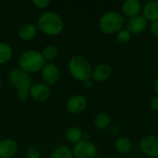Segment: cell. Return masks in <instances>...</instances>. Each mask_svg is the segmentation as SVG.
<instances>
[{"label":"cell","mask_w":158,"mask_h":158,"mask_svg":"<svg viewBox=\"0 0 158 158\" xmlns=\"http://www.w3.org/2000/svg\"><path fill=\"white\" fill-rule=\"evenodd\" d=\"M37 26L33 23H24L22 24L18 31L19 37L23 41H31L32 40L37 34Z\"/></svg>","instance_id":"9a60e30c"},{"label":"cell","mask_w":158,"mask_h":158,"mask_svg":"<svg viewBox=\"0 0 158 158\" xmlns=\"http://www.w3.org/2000/svg\"><path fill=\"white\" fill-rule=\"evenodd\" d=\"M43 56L44 57L45 61H53L54 59H56L58 56V49L56 45L54 44H47L45 45L43 50L41 51Z\"/></svg>","instance_id":"44dd1931"},{"label":"cell","mask_w":158,"mask_h":158,"mask_svg":"<svg viewBox=\"0 0 158 158\" xmlns=\"http://www.w3.org/2000/svg\"><path fill=\"white\" fill-rule=\"evenodd\" d=\"M150 106L151 108L156 111V112H158V96H155L152 100H151V103H150Z\"/></svg>","instance_id":"83f0119b"},{"label":"cell","mask_w":158,"mask_h":158,"mask_svg":"<svg viewBox=\"0 0 158 158\" xmlns=\"http://www.w3.org/2000/svg\"><path fill=\"white\" fill-rule=\"evenodd\" d=\"M150 31H151V33L155 37L158 38V20L151 23V25H150Z\"/></svg>","instance_id":"4316f807"},{"label":"cell","mask_w":158,"mask_h":158,"mask_svg":"<svg viewBox=\"0 0 158 158\" xmlns=\"http://www.w3.org/2000/svg\"><path fill=\"white\" fill-rule=\"evenodd\" d=\"M46 61L40 51L29 49L22 52L18 58L19 69L31 74L41 71Z\"/></svg>","instance_id":"7a4b0ae2"},{"label":"cell","mask_w":158,"mask_h":158,"mask_svg":"<svg viewBox=\"0 0 158 158\" xmlns=\"http://www.w3.org/2000/svg\"><path fill=\"white\" fill-rule=\"evenodd\" d=\"M19 146L15 140L6 138L0 140V158L14 157L18 152Z\"/></svg>","instance_id":"8fae6325"},{"label":"cell","mask_w":158,"mask_h":158,"mask_svg":"<svg viewBox=\"0 0 158 158\" xmlns=\"http://www.w3.org/2000/svg\"><path fill=\"white\" fill-rule=\"evenodd\" d=\"M125 19L123 15L115 10H110L104 13L99 19L100 30L106 34H117L123 29Z\"/></svg>","instance_id":"277c9868"},{"label":"cell","mask_w":158,"mask_h":158,"mask_svg":"<svg viewBox=\"0 0 158 158\" xmlns=\"http://www.w3.org/2000/svg\"><path fill=\"white\" fill-rule=\"evenodd\" d=\"M131 158H135V157H131Z\"/></svg>","instance_id":"d6a6232c"},{"label":"cell","mask_w":158,"mask_h":158,"mask_svg":"<svg viewBox=\"0 0 158 158\" xmlns=\"http://www.w3.org/2000/svg\"><path fill=\"white\" fill-rule=\"evenodd\" d=\"M142 9V5L138 0H126L122 4V13L124 16L131 19L140 15V11Z\"/></svg>","instance_id":"5bb4252c"},{"label":"cell","mask_w":158,"mask_h":158,"mask_svg":"<svg viewBox=\"0 0 158 158\" xmlns=\"http://www.w3.org/2000/svg\"><path fill=\"white\" fill-rule=\"evenodd\" d=\"M13 56V49L11 45L6 42H0V64L8 62Z\"/></svg>","instance_id":"ffe728a7"},{"label":"cell","mask_w":158,"mask_h":158,"mask_svg":"<svg viewBox=\"0 0 158 158\" xmlns=\"http://www.w3.org/2000/svg\"><path fill=\"white\" fill-rule=\"evenodd\" d=\"M111 130H112V131L114 132V134H118V131H119V129L118 128V126H113L112 128H111Z\"/></svg>","instance_id":"f546056e"},{"label":"cell","mask_w":158,"mask_h":158,"mask_svg":"<svg viewBox=\"0 0 158 158\" xmlns=\"http://www.w3.org/2000/svg\"><path fill=\"white\" fill-rule=\"evenodd\" d=\"M32 4L39 9H45L50 6L51 1L50 0H33Z\"/></svg>","instance_id":"d4e9b609"},{"label":"cell","mask_w":158,"mask_h":158,"mask_svg":"<svg viewBox=\"0 0 158 158\" xmlns=\"http://www.w3.org/2000/svg\"><path fill=\"white\" fill-rule=\"evenodd\" d=\"M147 20L143 15H138L130 19L127 22V30L131 34H140L146 30Z\"/></svg>","instance_id":"4fadbf2b"},{"label":"cell","mask_w":158,"mask_h":158,"mask_svg":"<svg viewBox=\"0 0 158 158\" xmlns=\"http://www.w3.org/2000/svg\"><path fill=\"white\" fill-rule=\"evenodd\" d=\"M141 151L149 158H158V136L146 135L140 141Z\"/></svg>","instance_id":"52a82bcc"},{"label":"cell","mask_w":158,"mask_h":158,"mask_svg":"<svg viewBox=\"0 0 158 158\" xmlns=\"http://www.w3.org/2000/svg\"><path fill=\"white\" fill-rule=\"evenodd\" d=\"M65 27L62 17L56 11L47 10L42 13L37 21V29L47 35L60 34Z\"/></svg>","instance_id":"6da1fadb"},{"label":"cell","mask_w":158,"mask_h":158,"mask_svg":"<svg viewBox=\"0 0 158 158\" xmlns=\"http://www.w3.org/2000/svg\"><path fill=\"white\" fill-rule=\"evenodd\" d=\"M17 97L20 101H26L29 99L30 96V90L27 89H22V90H18L17 91Z\"/></svg>","instance_id":"484cf974"},{"label":"cell","mask_w":158,"mask_h":158,"mask_svg":"<svg viewBox=\"0 0 158 158\" xmlns=\"http://www.w3.org/2000/svg\"><path fill=\"white\" fill-rule=\"evenodd\" d=\"M113 73L112 67L107 63H102L97 65L92 72V78L97 82H104L107 81Z\"/></svg>","instance_id":"7c38bea8"},{"label":"cell","mask_w":158,"mask_h":158,"mask_svg":"<svg viewBox=\"0 0 158 158\" xmlns=\"http://www.w3.org/2000/svg\"><path fill=\"white\" fill-rule=\"evenodd\" d=\"M82 136H83L82 131L76 126H70L65 131L66 140L73 144H76L79 142H81L82 140Z\"/></svg>","instance_id":"e0dca14e"},{"label":"cell","mask_w":158,"mask_h":158,"mask_svg":"<svg viewBox=\"0 0 158 158\" xmlns=\"http://www.w3.org/2000/svg\"><path fill=\"white\" fill-rule=\"evenodd\" d=\"M153 88H154V91L156 93V94L158 96V78H156L154 81V84H153Z\"/></svg>","instance_id":"f1b7e54d"},{"label":"cell","mask_w":158,"mask_h":158,"mask_svg":"<svg viewBox=\"0 0 158 158\" xmlns=\"http://www.w3.org/2000/svg\"><path fill=\"white\" fill-rule=\"evenodd\" d=\"M143 16L148 21L158 20V0H152L147 2L143 7Z\"/></svg>","instance_id":"2e32d148"},{"label":"cell","mask_w":158,"mask_h":158,"mask_svg":"<svg viewBox=\"0 0 158 158\" xmlns=\"http://www.w3.org/2000/svg\"><path fill=\"white\" fill-rule=\"evenodd\" d=\"M88 106V101L85 96L81 94H74L71 95L66 103L67 110L74 115L81 114L86 110Z\"/></svg>","instance_id":"9c48e42d"},{"label":"cell","mask_w":158,"mask_h":158,"mask_svg":"<svg viewBox=\"0 0 158 158\" xmlns=\"http://www.w3.org/2000/svg\"><path fill=\"white\" fill-rule=\"evenodd\" d=\"M69 71L73 79L78 81L85 82L91 80L93 68L85 56L76 55L70 57L69 61Z\"/></svg>","instance_id":"3957f363"},{"label":"cell","mask_w":158,"mask_h":158,"mask_svg":"<svg viewBox=\"0 0 158 158\" xmlns=\"http://www.w3.org/2000/svg\"><path fill=\"white\" fill-rule=\"evenodd\" d=\"M131 39V33L127 30V29H122L117 33L116 40L118 44H125L129 43Z\"/></svg>","instance_id":"603a6c76"},{"label":"cell","mask_w":158,"mask_h":158,"mask_svg":"<svg viewBox=\"0 0 158 158\" xmlns=\"http://www.w3.org/2000/svg\"><path fill=\"white\" fill-rule=\"evenodd\" d=\"M157 56H158V51H157Z\"/></svg>","instance_id":"1f68e13d"},{"label":"cell","mask_w":158,"mask_h":158,"mask_svg":"<svg viewBox=\"0 0 158 158\" xmlns=\"http://www.w3.org/2000/svg\"><path fill=\"white\" fill-rule=\"evenodd\" d=\"M8 79L11 85L17 89V91L22 89L30 90L31 86L32 85L31 75L19 68L13 69L9 71Z\"/></svg>","instance_id":"5b68a950"},{"label":"cell","mask_w":158,"mask_h":158,"mask_svg":"<svg viewBox=\"0 0 158 158\" xmlns=\"http://www.w3.org/2000/svg\"><path fill=\"white\" fill-rule=\"evenodd\" d=\"M112 118L107 113H99L94 117V124L99 130H106L111 126Z\"/></svg>","instance_id":"ac0fdd59"},{"label":"cell","mask_w":158,"mask_h":158,"mask_svg":"<svg viewBox=\"0 0 158 158\" xmlns=\"http://www.w3.org/2000/svg\"><path fill=\"white\" fill-rule=\"evenodd\" d=\"M40 152L33 146H29L26 150V158H40Z\"/></svg>","instance_id":"cb8c5ba5"},{"label":"cell","mask_w":158,"mask_h":158,"mask_svg":"<svg viewBox=\"0 0 158 158\" xmlns=\"http://www.w3.org/2000/svg\"><path fill=\"white\" fill-rule=\"evenodd\" d=\"M41 78L44 83L47 84L48 86L55 85L59 81L60 70L55 63H45V65L41 69Z\"/></svg>","instance_id":"ba28073f"},{"label":"cell","mask_w":158,"mask_h":158,"mask_svg":"<svg viewBox=\"0 0 158 158\" xmlns=\"http://www.w3.org/2000/svg\"><path fill=\"white\" fill-rule=\"evenodd\" d=\"M51 95L50 86L44 82H37L31 86L30 96L36 101H45Z\"/></svg>","instance_id":"30bf717a"},{"label":"cell","mask_w":158,"mask_h":158,"mask_svg":"<svg viewBox=\"0 0 158 158\" xmlns=\"http://www.w3.org/2000/svg\"><path fill=\"white\" fill-rule=\"evenodd\" d=\"M50 158H74V156H73L71 149H69L67 146L62 145V146L56 147L53 151Z\"/></svg>","instance_id":"7402d4cb"},{"label":"cell","mask_w":158,"mask_h":158,"mask_svg":"<svg viewBox=\"0 0 158 158\" xmlns=\"http://www.w3.org/2000/svg\"><path fill=\"white\" fill-rule=\"evenodd\" d=\"M133 144L127 137H120L115 143V149L120 154H129L132 150Z\"/></svg>","instance_id":"d6986e66"},{"label":"cell","mask_w":158,"mask_h":158,"mask_svg":"<svg viewBox=\"0 0 158 158\" xmlns=\"http://www.w3.org/2000/svg\"><path fill=\"white\" fill-rule=\"evenodd\" d=\"M1 84H2V81H1V78H0V88H1Z\"/></svg>","instance_id":"4dcf8cb0"},{"label":"cell","mask_w":158,"mask_h":158,"mask_svg":"<svg viewBox=\"0 0 158 158\" xmlns=\"http://www.w3.org/2000/svg\"><path fill=\"white\" fill-rule=\"evenodd\" d=\"M74 158H96L97 147L91 141L81 140L71 149Z\"/></svg>","instance_id":"8992f818"}]
</instances>
